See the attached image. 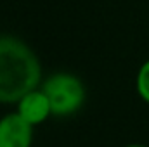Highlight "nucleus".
Returning <instances> with one entry per match:
<instances>
[{
  "label": "nucleus",
  "mask_w": 149,
  "mask_h": 147,
  "mask_svg": "<svg viewBox=\"0 0 149 147\" xmlns=\"http://www.w3.org/2000/svg\"><path fill=\"white\" fill-rule=\"evenodd\" d=\"M42 81V64L35 50L21 38L0 35V104H17Z\"/></svg>",
  "instance_id": "nucleus-1"
},
{
  "label": "nucleus",
  "mask_w": 149,
  "mask_h": 147,
  "mask_svg": "<svg viewBox=\"0 0 149 147\" xmlns=\"http://www.w3.org/2000/svg\"><path fill=\"white\" fill-rule=\"evenodd\" d=\"M40 87L50 101L54 116H71L85 102L83 81L71 73H52Z\"/></svg>",
  "instance_id": "nucleus-2"
},
{
  "label": "nucleus",
  "mask_w": 149,
  "mask_h": 147,
  "mask_svg": "<svg viewBox=\"0 0 149 147\" xmlns=\"http://www.w3.org/2000/svg\"><path fill=\"white\" fill-rule=\"evenodd\" d=\"M33 128L16 111L0 116V147H31Z\"/></svg>",
  "instance_id": "nucleus-3"
},
{
  "label": "nucleus",
  "mask_w": 149,
  "mask_h": 147,
  "mask_svg": "<svg viewBox=\"0 0 149 147\" xmlns=\"http://www.w3.org/2000/svg\"><path fill=\"white\" fill-rule=\"evenodd\" d=\"M16 112L33 126L42 125L47 118L54 116L50 101H49L47 94L42 90V87L28 92L26 95H23L19 99V102L16 104Z\"/></svg>",
  "instance_id": "nucleus-4"
},
{
  "label": "nucleus",
  "mask_w": 149,
  "mask_h": 147,
  "mask_svg": "<svg viewBox=\"0 0 149 147\" xmlns=\"http://www.w3.org/2000/svg\"><path fill=\"white\" fill-rule=\"evenodd\" d=\"M135 88L139 97L149 104V59L146 62H142V66L139 68L137 76H135Z\"/></svg>",
  "instance_id": "nucleus-5"
},
{
  "label": "nucleus",
  "mask_w": 149,
  "mask_h": 147,
  "mask_svg": "<svg viewBox=\"0 0 149 147\" xmlns=\"http://www.w3.org/2000/svg\"><path fill=\"white\" fill-rule=\"evenodd\" d=\"M125 147H149V146H144V144H128Z\"/></svg>",
  "instance_id": "nucleus-6"
}]
</instances>
